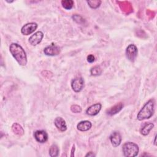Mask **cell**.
I'll return each mask as SVG.
<instances>
[{
	"instance_id": "6da1fadb",
	"label": "cell",
	"mask_w": 157,
	"mask_h": 157,
	"mask_svg": "<svg viewBox=\"0 0 157 157\" xmlns=\"http://www.w3.org/2000/svg\"><path fill=\"white\" fill-rule=\"evenodd\" d=\"M9 51L20 66H25L26 64V54L21 46L17 43H12L9 47Z\"/></svg>"
},
{
	"instance_id": "7a4b0ae2",
	"label": "cell",
	"mask_w": 157,
	"mask_h": 157,
	"mask_svg": "<svg viewBox=\"0 0 157 157\" xmlns=\"http://www.w3.org/2000/svg\"><path fill=\"white\" fill-rule=\"evenodd\" d=\"M155 102L153 99H150L148 101L143 107L139 112L137 118L139 120L142 121L145 119L150 118L154 113Z\"/></svg>"
},
{
	"instance_id": "3957f363",
	"label": "cell",
	"mask_w": 157,
	"mask_h": 157,
	"mask_svg": "<svg viewBox=\"0 0 157 157\" xmlns=\"http://www.w3.org/2000/svg\"><path fill=\"white\" fill-rule=\"evenodd\" d=\"M123 152L124 156L126 157H134L136 156L139 153L138 145L131 142H128L123 145Z\"/></svg>"
},
{
	"instance_id": "277c9868",
	"label": "cell",
	"mask_w": 157,
	"mask_h": 157,
	"mask_svg": "<svg viewBox=\"0 0 157 157\" xmlns=\"http://www.w3.org/2000/svg\"><path fill=\"white\" fill-rule=\"evenodd\" d=\"M126 58L131 61H134L137 56V48L134 44L129 45L126 49Z\"/></svg>"
},
{
	"instance_id": "5b68a950",
	"label": "cell",
	"mask_w": 157,
	"mask_h": 157,
	"mask_svg": "<svg viewBox=\"0 0 157 157\" xmlns=\"http://www.w3.org/2000/svg\"><path fill=\"white\" fill-rule=\"evenodd\" d=\"M84 86V80L82 77H77L72 80L71 82V87L72 90L76 92H80L82 91Z\"/></svg>"
},
{
	"instance_id": "8992f818",
	"label": "cell",
	"mask_w": 157,
	"mask_h": 157,
	"mask_svg": "<svg viewBox=\"0 0 157 157\" xmlns=\"http://www.w3.org/2000/svg\"><path fill=\"white\" fill-rule=\"evenodd\" d=\"M37 28V24L36 23L31 22L25 24L21 29V32L23 35H29L32 34Z\"/></svg>"
},
{
	"instance_id": "52a82bcc",
	"label": "cell",
	"mask_w": 157,
	"mask_h": 157,
	"mask_svg": "<svg viewBox=\"0 0 157 157\" xmlns=\"http://www.w3.org/2000/svg\"><path fill=\"white\" fill-rule=\"evenodd\" d=\"M44 52L47 56H56L60 53V48L58 46L52 44V45L46 47L44 50Z\"/></svg>"
},
{
	"instance_id": "ba28073f",
	"label": "cell",
	"mask_w": 157,
	"mask_h": 157,
	"mask_svg": "<svg viewBox=\"0 0 157 157\" xmlns=\"http://www.w3.org/2000/svg\"><path fill=\"white\" fill-rule=\"evenodd\" d=\"M43 37V33L42 31H37L29 38V42L31 45L36 46L42 41Z\"/></svg>"
},
{
	"instance_id": "9c48e42d",
	"label": "cell",
	"mask_w": 157,
	"mask_h": 157,
	"mask_svg": "<svg viewBox=\"0 0 157 157\" xmlns=\"http://www.w3.org/2000/svg\"><path fill=\"white\" fill-rule=\"evenodd\" d=\"M34 136L36 141L39 143H45L48 140V134L44 130L36 131L34 134Z\"/></svg>"
},
{
	"instance_id": "30bf717a",
	"label": "cell",
	"mask_w": 157,
	"mask_h": 157,
	"mask_svg": "<svg viewBox=\"0 0 157 157\" xmlns=\"http://www.w3.org/2000/svg\"><path fill=\"white\" fill-rule=\"evenodd\" d=\"M101 104L100 103H96L90 106L86 110L87 115L90 116H94L97 115L101 109Z\"/></svg>"
},
{
	"instance_id": "8fae6325",
	"label": "cell",
	"mask_w": 157,
	"mask_h": 157,
	"mask_svg": "<svg viewBox=\"0 0 157 157\" xmlns=\"http://www.w3.org/2000/svg\"><path fill=\"white\" fill-rule=\"evenodd\" d=\"M110 140L112 145L114 147H117L121 144V136L118 132H113L110 136Z\"/></svg>"
},
{
	"instance_id": "7c38bea8",
	"label": "cell",
	"mask_w": 157,
	"mask_h": 157,
	"mask_svg": "<svg viewBox=\"0 0 157 157\" xmlns=\"http://www.w3.org/2000/svg\"><path fill=\"white\" fill-rule=\"evenodd\" d=\"M54 124L58 130L64 132L67 129V126L65 120L61 117H56L55 119Z\"/></svg>"
},
{
	"instance_id": "4fadbf2b",
	"label": "cell",
	"mask_w": 157,
	"mask_h": 157,
	"mask_svg": "<svg viewBox=\"0 0 157 157\" xmlns=\"http://www.w3.org/2000/svg\"><path fill=\"white\" fill-rule=\"evenodd\" d=\"M91 126H92V124L90 121L84 120V121H80L77 124V128L78 130L80 131H86L91 128Z\"/></svg>"
},
{
	"instance_id": "5bb4252c",
	"label": "cell",
	"mask_w": 157,
	"mask_h": 157,
	"mask_svg": "<svg viewBox=\"0 0 157 157\" xmlns=\"http://www.w3.org/2000/svg\"><path fill=\"white\" fill-rule=\"evenodd\" d=\"M123 104L121 102H119L117 104H115V105H113V107H110L109 109H108L107 110V114L109 115H115L117 113H118L123 108Z\"/></svg>"
},
{
	"instance_id": "9a60e30c",
	"label": "cell",
	"mask_w": 157,
	"mask_h": 157,
	"mask_svg": "<svg viewBox=\"0 0 157 157\" xmlns=\"http://www.w3.org/2000/svg\"><path fill=\"white\" fill-rule=\"evenodd\" d=\"M12 130L14 134H15L18 136H21L24 134V130L23 128L17 123H15L12 124Z\"/></svg>"
},
{
	"instance_id": "2e32d148",
	"label": "cell",
	"mask_w": 157,
	"mask_h": 157,
	"mask_svg": "<svg viewBox=\"0 0 157 157\" xmlns=\"http://www.w3.org/2000/svg\"><path fill=\"white\" fill-rule=\"evenodd\" d=\"M153 127L154 124L152 123H145L141 129V134L144 136H147V134H148L150 131L153 128Z\"/></svg>"
},
{
	"instance_id": "e0dca14e",
	"label": "cell",
	"mask_w": 157,
	"mask_h": 157,
	"mask_svg": "<svg viewBox=\"0 0 157 157\" xmlns=\"http://www.w3.org/2000/svg\"><path fill=\"white\" fill-rule=\"evenodd\" d=\"M59 155V148L56 144H53L49 149V155L51 157L58 156Z\"/></svg>"
},
{
	"instance_id": "ac0fdd59",
	"label": "cell",
	"mask_w": 157,
	"mask_h": 157,
	"mask_svg": "<svg viewBox=\"0 0 157 157\" xmlns=\"http://www.w3.org/2000/svg\"><path fill=\"white\" fill-rule=\"evenodd\" d=\"M61 4L64 9L66 10H70L74 6V1L72 0H64L61 1Z\"/></svg>"
},
{
	"instance_id": "d6986e66",
	"label": "cell",
	"mask_w": 157,
	"mask_h": 157,
	"mask_svg": "<svg viewBox=\"0 0 157 157\" xmlns=\"http://www.w3.org/2000/svg\"><path fill=\"white\" fill-rule=\"evenodd\" d=\"M90 73L93 76L99 75L102 73V69L99 66H95L91 69Z\"/></svg>"
},
{
	"instance_id": "ffe728a7",
	"label": "cell",
	"mask_w": 157,
	"mask_h": 157,
	"mask_svg": "<svg viewBox=\"0 0 157 157\" xmlns=\"http://www.w3.org/2000/svg\"><path fill=\"white\" fill-rule=\"evenodd\" d=\"M87 3L89 4V6L92 9H96L99 7L101 1H88Z\"/></svg>"
},
{
	"instance_id": "44dd1931",
	"label": "cell",
	"mask_w": 157,
	"mask_h": 157,
	"mask_svg": "<svg viewBox=\"0 0 157 157\" xmlns=\"http://www.w3.org/2000/svg\"><path fill=\"white\" fill-rule=\"evenodd\" d=\"M71 110L72 112L75 113H80L82 112V108H81L80 106L74 104V105H72L71 106Z\"/></svg>"
},
{
	"instance_id": "7402d4cb",
	"label": "cell",
	"mask_w": 157,
	"mask_h": 157,
	"mask_svg": "<svg viewBox=\"0 0 157 157\" xmlns=\"http://www.w3.org/2000/svg\"><path fill=\"white\" fill-rule=\"evenodd\" d=\"M86 58H87L88 62H89V63H90L94 62V60H95V58H94V56L93 55H88Z\"/></svg>"
},
{
	"instance_id": "603a6c76",
	"label": "cell",
	"mask_w": 157,
	"mask_h": 157,
	"mask_svg": "<svg viewBox=\"0 0 157 157\" xmlns=\"http://www.w3.org/2000/svg\"><path fill=\"white\" fill-rule=\"evenodd\" d=\"M74 151H75V145H73L72 150H71V157L74 156Z\"/></svg>"
},
{
	"instance_id": "cb8c5ba5",
	"label": "cell",
	"mask_w": 157,
	"mask_h": 157,
	"mask_svg": "<svg viewBox=\"0 0 157 157\" xmlns=\"http://www.w3.org/2000/svg\"><path fill=\"white\" fill-rule=\"evenodd\" d=\"M85 156H95V155L93 153V152L90 151L85 155Z\"/></svg>"
},
{
	"instance_id": "d4e9b609",
	"label": "cell",
	"mask_w": 157,
	"mask_h": 157,
	"mask_svg": "<svg viewBox=\"0 0 157 157\" xmlns=\"http://www.w3.org/2000/svg\"><path fill=\"white\" fill-rule=\"evenodd\" d=\"M156 136L155 137V140H154V144L156 145Z\"/></svg>"
}]
</instances>
